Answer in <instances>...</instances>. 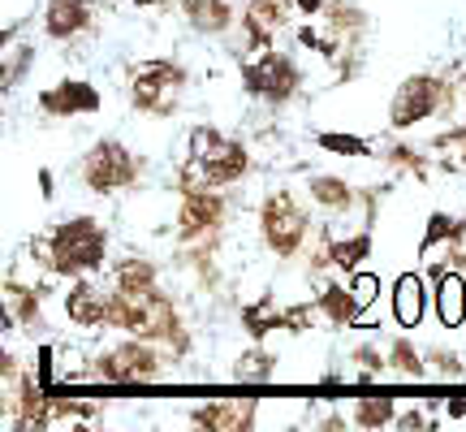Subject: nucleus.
Wrapping results in <instances>:
<instances>
[{
  "label": "nucleus",
  "mask_w": 466,
  "mask_h": 432,
  "mask_svg": "<svg viewBox=\"0 0 466 432\" xmlns=\"http://www.w3.org/2000/svg\"><path fill=\"white\" fill-rule=\"evenodd\" d=\"M272 363H276V359H272L268 351H247L238 359V368H233V380H242V385H247V380H272V372H276Z\"/></svg>",
  "instance_id": "26"
},
{
  "label": "nucleus",
  "mask_w": 466,
  "mask_h": 432,
  "mask_svg": "<svg viewBox=\"0 0 466 432\" xmlns=\"http://www.w3.org/2000/svg\"><path fill=\"white\" fill-rule=\"evenodd\" d=\"M130 5H169V0H130Z\"/></svg>",
  "instance_id": "38"
},
{
  "label": "nucleus",
  "mask_w": 466,
  "mask_h": 432,
  "mask_svg": "<svg viewBox=\"0 0 466 432\" xmlns=\"http://www.w3.org/2000/svg\"><path fill=\"white\" fill-rule=\"evenodd\" d=\"M116 277V290H152L155 286V264L143 256H126L121 264L113 268Z\"/></svg>",
  "instance_id": "20"
},
{
  "label": "nucleus",
  "mask_w": 466,
  "mask_h": 432,
  "mask_svg": "<svg viewBox=\"0 0 466 432\" xmlns=\"http://www.w3.org/2000/svg\"><path fill=\"white\" fill-rule=\"evenodd\" d=\"M259 225H264V242H268L276 256H298L303 251V242L311 234V216L307 208L290 195V191H272L264 199V208H259Z\"/></svg>",
  "instance_id": "7"
},
{
  "label": "nucleus",
  "mask_w": 466,
  "mask_h": 432,
  "mask_svg": "<svg viewBox=\"0 0 466 432\" xmlns=\"http://www.w3.org/2000/svg\"><path fill=\"white\" fill-rule=\"evenodd\" d=\"M242 324H247V333L251 337H268L272 329H290L285 312H276L272 298H259L255 307H247V312H242Z\"/></svg>",
  "instance_id": "21"
},
{
  "label": "nucleus",
  "mask_w": 466,
  "mask_h": 432,
  "mask_svg": "<svg viewBox=\"0 0 466 432\" xmlns=\"http://www.w3.org/2000/svg\"><path fill=\"white\" fill-rule=\"evenodd\" d=\"M108 324L126 329L130 337H147V342H173L177 351H186V333H182V320L177 307L164 295L152 290H116L113 307H108Z\"/></svg>",
  "instance_id": "3"
},
{
  "label": "nucleus",
  "mask_w": 466,
  "mask_h": 432,
  "mask_svg": "<svg viewBox=\"0 0 466 432\" xmlns=\"http://www.w3.org/2000/svg\"><path fill=\"white\" fill-rule=\"evenodd\" d=\"M91 26V5L87 0H48L43 5V31L48 40H74Z\"/></svg>",
  "instance_id": "14"
},
{
  "label": "nucleus",
  "mask_w": 466,
  "mask_h": 432,
  "mask_svg": "<svg viewBox=\"0 0 466 432\" xmlns=\"http://www.w3.org/2000/svg\"><path fill=\"white\" fill-rule=\"evenodd\" d=\"M350 290L359 298V307H371L376 298H380V277L376 273H354L350 277Z\"/></svg>",
  "instance_id": "29"
},
{
  "label": "nucleus",
  "mask_w": 466,
  "mask_h": 432,
  "mask_svg": "<svg viewBox=\"0 0 466 432\" xmlns=\"http://www.w3.org/2000/svg\"><path fill=\"white\" fill-rule=\"evenodd\" d=\"M5 57H9V70H5V91H9V87H14V82H18V74L22 70H31V48H14V52H5Z\"/></svg>",
  "instance_id": "32"
},
{
  "label": "nucleus",
  "mask_w": 466,
  "mask_h": 432,
  "mask_svg": "<svg viewBox=\"0 0 466 432\" xmlns=\"http://www.w3.org/2000/svg\"><path fill=\"white\" fill-rule=\"evenodd\" d=\"M242 87H247V96L255 99H268L272 108H281V104H290L298 96V87H303V70H298V61L290 52H259L255 61L242 65Z\"/></svg>",
  "instance_id": "6"
},
{
  "label": "nucleus",
  "mask_w": 466,
  "mask_h": 432,
  "mask_svg": "<svg viewBox=\"0 0 466 432\" xmlns=\"http://www.w3.org/2000/svg\"><path fill=\"white\" fill-rule=\"evenodd\" d=\"M462 99H466V74H462Z\"/></svg>",
  "instance_id": "39"
},
{
  "label": "nucleus",
  "mask_w": 466,
  "mask_h": 432,
  "mask_svg": "<svg viewBox=\"0 0 466 432\" xmlns=\"http://www.w3.org/2000/svg\"><path fill=\"white\" fill-rule=\"evenodd\" d=\"M35 251L43 256V264L61 277H91L104 268L108 256V234L96 216H74L52 230L48 242H35Z\"/></svg>",
  "instance_id": "2"
},
{
  "label": "nucleus",
  "mask_w": 466,
  "mask_h": 432,
  "mask_svg": "<svg viewBox=\"0 0 466 432\" xmlns=\"http://www.w3.org/2000/svg\"><path fill=\"white\" fill-rule=\"evenodd\" d=\"M78 174H82V186H87L91 195H116V191H126V186H135L138 182L143 160H138L126 143H116V138H99L96 147L82 156Z\"/></svg>",
  "instance_id": "4"
},
{
  "label": "nucleus",
  "mask_w": 466,
  "mask_h": 432,
  "mask_svg": "<svg viewBox=\"0 0 466 432\" xmlns=\"http://www.w3.org/2000/svg\"><path fill=\"white\" fill-rule=\"evenodd\" d=\"M388 363H393V372L397 376H410V380H419V376L427 372L424 359H419V351L410 346L406 337H393V346H388Z\"/></svg>",
  "instance_id": "24"
},
{
  "label": "nucleus",
  "mask_w": 466,
  "mask_h": 432,
  "mask_svg": "<svg viewBox=\"0 0 466 432\" xmlns=\"http://www.w3.org/2000/svg\"><path fill=\"white\" fill-rule=\"evenodd\" d=\"M427 315V290L419 273H402L393 281V320L402 329H419Z\"/></svg>",
  "instance_id": "15"
},
{
  "label": "nucleus",
  "mask_w": 466,
  "mask_h": 432,
  "mask_svg": "<svg viewBox=\"0 0 466 432\" xmlns=\"http://www.w3.org/2000/svg\"><path fill=\"white\" fill-rule=\"evenodd\" d=\"M462 234H466V221H458V216H449V212H432L427 216L424 251L427 247H436V242H458Z\"/></svg>",
  "instance_id": "23"
},
{
  "label": "nucleus",
  "mask_w": 466,
  "mask_h": 432,
  "mask_svg": "<svg viewBox=\"0 0 466 432\" xmlns=\"http://www.w3.org/2000/svg\"><path fill=\"white\" fill-rule=\"evenodd\" d=\"M182 14L199 35H225L233 26V5L229 0H182Z\"/></svg>",
  "instance_id": "17"
},
{
  "label": "nucleus",
  "mask_w": 466,
  "mask_h": 432,
  "mask_svg": "<svg viewBox=\"0 0 466 432\" xmlns=\"http://www.w3.org/2000/svg\"><path fill=\"white\" fill-rule=\"evenodd\" d=\"M191 419H194V424H203V428H247L255 415H251V407L233 411V402H216V407H203V411H194Z\"/></svg>",
  "instance_id": "22"
},
{
  "label": "nucleus",
  "mask_w": 466,
  "mask_h": 432,
  "mask_svg": "<svg viewBox=\"0 0 466 432\" xmlns=\"http://www.w3.org/2000/svg\"><path fill=\"white\" fill-rule=\"evenodd\" d=\"M247 169H251L247 143L220 135L212 126H199L191 130V164L182 169V195L199 186H233L247 177Z\"/></svg>",
  "instance_id": "1"
},
{
  "label": "nucleus",
  "mask_w": 466,
  "mask_h": 432,
  "mask_svg": "<svg viewBox=\"0 0 466 432\" xmlns=\"http://www.w3.org/2000/svg\"><path fill=\"white\" fill-rule=\"evenodd\" d=\"M298 9H303V18H315L320 9H324V0H294Z\"/></svg>",
  "instance_id": "35"
},
{
  "label": "nucleus",
  "mask_w": 466,
  "mask_h": 432,
  "mask_svg": "<svg viewBox=\"0 0 466 432\" xmlns=\"http://www.w3.org/2000/svg\"><path fill=\"white\" fill-rule=\"evenodd\" d=\"M52 186H57V182H52V174H48V169H39V195H43V199H52V195H57Z\"/></svg>",
  "instance_id": "34"
},
{
  "label": "nucleus",
  "mask_w": 466,
  "mask_h": 432,
  "mask_svg": "<svg viewBox=\"0 0 466 432\" xmlns=\"http://www.w3.org/2000/svg\"><path fill=\"white\" fill-rule=\"evenodd\" d=\"M427 363H432V372H436V376H449V380L466 376V372H462V363H458V354H453V351H432V354H427Z\"/></svg>",
  "instance_id": "30"
},
{
  "label": "nucleus",
  "mask_w": 466,
  "mask_h": 432,
  "mask_svg": "<svg viewBox=\"0 0 466 432\" xmlns=\"http://www.w3.org/2000/svg\"><path fill=\"white\" fill-rule=\"evenodd\" d=\"M35 380L43 385V390H52V385H57V351H52V346H39Z\"/></svg>",
  "instance_id": "31"
},
{
  "label": "nucleus",
  "mask_w": 466,
  "mask_h": 432,
  "mask_svg": "<svg viewBox=\"0 0 466 432\" xmlns=\"http://www.w3.org/2000/svg\"><path fill=\"white\" fill-rule=\"evenodd\" d=\"M311 199H315L324 212H350V208H354V191H350L346 177H337V174L311 177Z\"/></svg>",
  "instance_id": "19"
},
{
  "label": "nucleus",
  "mask_w": 466,
  "mask_h": 432,
  "mask_svg": "<svg viewBox=\"0 0 466 432\" xmlns=\"http://www.w3.org/2000/svg\"><path fill=\"white\" fill-rule=\"evenodd\" d=\"M432 281H436V295H432V303H436V315H441V324L445 329H462L466 320V277L458 273V268H432Z\"/></svg>",
  "instance_id": "13"
},
{
  "label": "nucleus",
  "mask_w": 466,
  "mask_h": 432,
  "mask_svg": "<svg viewBox=\"0 0 466 432\" xmlns=\"http://www.w3.org/2000/svg\"><path fill=\"white\" fill-rule=\"evenodd\" d=\"M87 376H99V380H113V385H138V380H155L160 376V354L147 337H130L113 351H104L96 359V368Z\"/></svg>",
  "instance_id": "9"
},
{
  "label": "nucleus",
  "mask_w": 466,
  "mask_h": 432,
  "mask_svg": "<svg viewBox=\"0 0 466 432\" xmlns=\"http://www.w3.org/2000/svg\"><path fill=\"white\" fill-rule=\"evenodd\" d=\"M225 216H229V203H225V195H216L212 186L186 191V199H182V216H177V225H182L177 234H182V242L208 238L225 225Z\"/></svg>",
  "instance_id": "10"
},
{
  "label": "nucleus",
  "mask_w": 466,
  "mask_h": 432,
  "mask_svg": "<svg viewBox=\"0 0 466 432\" xmlns=\"http://www.w3.org/2000/svg\"><path fill=\"white\" fill-rule=\"evenodd\" d=\"M247 43L255 52L272 48V31L285 26V0H247Z\"/></svg>",
  "instance_id": "16"
},
{
  "label": "nucleus",
  "mask_w": 466,
  "mask_h": 432,
  "mask_svg": "<svg viewBox=\"0 0 466 432\" xmlns=\"http://www.w3.org/2000/svg\"><path fill=\"white\" fill-rule=\"evenodd\" d=\"M449 415H453V419H462V415H466V402H462V398H453V402H449Z\"/></svg>",
  "instance_id": "36"
},
{
  "label": "nucleus",
  "mask_w": 466,
  "mask_h": 432,
  "mask_svg": "<svg viewBox=\"0 0 466 432\" xmlns=\"http://www.w3.org/2000/svg\"><path fill=\"white\" fill-rule=\"evenodd\" d=\"M445 104H449L445 79H436V74H410V79L393 91V99H388V126H393V130H410V126H419V121L436 117Z\"/></svg>",
  "instance_id": "8"
},
{
  "label": "nucleus",
  "mask_w": 466,
  "mask_h": 432,
  "mask_svg": "<svg viewBox=\"0 0 466 432\" xmlns=\"http://www.w3.org/2000/svg\"><path fill=\"white\" fill-rule=\"evenodd\" d=\"M388 164H397V169H410V174H424V160L415 156V147H388Z\"/></svg>",
  "instance_id": "33"
},
{
  "label": "nucleus",
  "mask_w": 466,
  "mask_h": 432,
  "mask_svg": "<svg viewBox=\"0 0 466 432\" xmlns=\"http://www.w3.org/2000/svg\"><path fill=\"white\" fill-rule=\"evenodd\" d=\"M99 91L91 82L82 79H65L57 87H43L39 91V108L48 113V117H82V113H99Z\"/></svg>",
  "instance_id": "11"
},
{
  "label": "nucleus",
  "mask_w": 466,
  "mask_h": 432,
  "mask_svg": "<svg viewBox=\"0 0 466 432\" xmlns=\"http://www.w3.org/2000/svg\"><path fill=\"white\" fill-rule=\"evenodd\" d=\"M108 307H113V295H99V286L91 277H74V286H70V295H65V315L74 320L78 329L108 324Z\"/></svg>",
  "instance_id": "12"
},
{
  "label": "nucleus",
  "mask_w": 466,
  "mask_h": 432,
  "mask_svg": "<svg viewBox=\"0 0 466 432\" xmlns=\"http://www.w3.org/2000/svg\"><path fill=\"white\" fill-rule=\"evenodd\" d=\"M315 307L324 312V320H329L332 329H346V324H354V320H359V312H363L350 286H324V295L315 298Z\"/></svg>",
  "instance_id": "18"
},
{
  "label": "nucleus",
  "mask_w": 466,
  "mask_h": 432,
  "mask_svg": "<svg viewBox=\"0 0 466 432\" xmlns=\"http://www.w3.org/2000/svg\"><path fill=\"white\" fill-rule=\"evenodd\" d=\"M182 87H186V70L173 61H138L130 70V104L138 113L169 117L182 99Z\"/></svg>",
  "instance_id": "5"
},
{
  "label": "nucleus",
  "mask_w": 466,
  "mask_h": 432,
  "mask_svg": "<svg viewBox=\"0 0 466 432\" xmlns=\"http://www.w3.org/2000/svg\"><path fill=\"white\" fill-rule=\"evenodd\" d=\"M354 419H359V424H368V428H380V424L393 419V402H388V398H363V402H359V411H354Z\"/></svg>",
  "instance_id": "28"
},
{
  "label": "nucleus",
  "mask_w": 466,
  "mask_h": 432,
  "mask_svg": "<svg viewBox=\"0 0 466 432\" xmlns=\"http://www.w3.org/2000/svg\"><path fill=\"white\" fill-rule=\"evenodd\" d=\"M397 424H402V428H406V424H410V428H419V424H424V415H415V411H410V415H402Z\"/></svg>",
  "instance_id": "37"
},
{
  "label": "nucleus",
  "mask_w": 466,
  "mask_h": 432,
  "mask_svg": "<svg viewBox=\"0 0 466 432\" xmlns=\"http://www.w3.org/2000/svg\"><path fill=\"white\" fill-rule=\"evenodd\" d=\"M9 307H14V315H9V320H22V324H35V320H39V295H35V290L9 286Z\"/></svg>",
  "instance_id": "27"
},
{
  "label": "nucleus",
  "mask_w": 466,
  "mask_h": 432,
  "mask_svg": "<svg viewBox=\"0 0 466 432\" xmlns=\"http://www.w3.org/2000/svg\"><path fill=\"white\" fill-rule=\"evenodd\" d=\"M315 143H320L324 152H332V156H354V160L371 156V143H368V138L337 135V130H324V135H315Z\"/></svg>",
  "instance_id": "25"
}]
</instances>
